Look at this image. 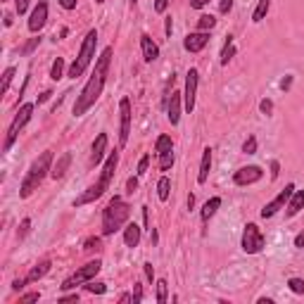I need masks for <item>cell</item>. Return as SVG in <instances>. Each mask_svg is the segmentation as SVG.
Returning <instances> with one entry per match:
<instances>
[{
    "label": "cell",
    "mask_w": 304,
    "mask_h": 304,
    "mask_svg": "<svg viewBox=\"0 0 304 304\" xmlns=\"http://www.w3.org/2000/svg\"><path fill=\"white\" fill-rule=\"evenodd\" d=\"M86 290H88V292H95V295H103L107 288H105V283H93V281H88V283H86Z\"/></svg>",
    "instance_id": "cell-36"
},
{
    "label": "cell",
    "mask_w": 304,
    "mask_h": 304,
    "mask_svg": "<svg viewBox=\"0 0 304 304\" xmlns=\"http://www.w3.org/2000/svg\"><path fill=\"white\" fill-rule=\"evenodd\" d=\"M288 288H290L295 295H304V278H290V281H288Z\"/></svg>",
    "instance_id": "cell-32"
},
{
    "label": "cell",
    "mask_w": 304,
    "mask_h": 304,
    "mask_svg": "<svg viewBox=\"0 0 304 304\" xmlns=\"http://www.w3.org/2000/svg\"><path fill=\"white\" fill-rule=\"evenodd\" d=\"M157 159H159V169H162V171H169V169L173 166V150L157 155Z\"/></svg>",
    "instance_id": "cell-29"
},
{
    "label": "cell",
    "mask_w": 304,
    "mask_h": 304,
    "mask_svg": "<svg viewBox=\"0 0 304 304\" xmlns=\"http://www.w3.org/2000/svg\"><path fill=\"white\" fill-rule=\"evenodd\" d=\"M259 110H262L264 114L269 117L271 112H273V103H271V100H262V103H259Z\"/></svg>",
    "instance_id": "cell-42"
},
{
    "label": "cell",
    "mask_w": 304,
    "mask_h": 304,
    "mask_svg": "<svg viewBox=\"0 0 304 304\" xmlns=\"http://www.w3.org/2000/svg\"><path fill=\"white\" fill-rule=\"evenodd\" d=\"M60 3V7H64V10H76V0H57Z\"/></svg>",
    "instance_id": "cell-49"
},
{
    "label": "cell",
    "mask_w": 304,
    "mask_h": 304,
    "mask_svg": "<svg viewBox=\"0 0 304 304\" xmlns=\"http://www.w3.org/2000/svg\"><path fill=\"white\" fill-rule=\"evenodd\" d=\"M31 114H34V105L27 103L21 105L19 112H17V117L12 119V124H10V129H7V136H5V145H3V150L10 152V147L14 145V140H17V136H19V131L24 129V126L29 124V119H31Z\"/></svg>",
    "instance_id": "cell-6"
},
{
    "label": "cell",
    "mask_w": 304,
    "mask_h": 304,
    "mask_svg": "<svg viewBox=\"0 0 304 304\" xmlns=\"http://www.w3.org/2000/svg\"><path fill=\"white\" fill-rule=\"evenodd\" d=\"M12 76H14V67H7L5 74H3V88H0V93H7L10 83H12Z\"/></svg>",
    "instance_id": "cell-33"
},
{
    "label": "cell",
    "mask_w": 304,
    "mask_h": 304,
    "mask_svg": "<svg viewBox=\"0 0 304 304\" xmlns=\"http://www.w3.org/2000/svg\"><path fill=\"white\" fill-rule=\"evenodd\" d=\"M164 31H166V36H171V31H173V21H171V17H166V27H164Z\"/></svg>",
    "instance_id": "cell-55"
},
{
    "label": "cell",
    "mask_w": 304,
    "mask_h": 304,
    "mask_svg": "<svg viewBox=\"0 0 304 304\" xmlns=\"http://www.w3.org/2000/svg\"><path fill=\"white\" fill-rule=\"evenodd\" d=\"M207 5H209V0H190L193 10H202V7H207Z\"/></svg>",
    "instance_id": "cell-48"
},
{
    "label": "cell",
    "mask_w": 304,
    "mask_h": 304,
    "mask_svg": "<svg viewBox=\"0 0 304 304\" xmlns=\"http://www.w3.org/2000/svg\"><path fill=\"white\" fill-rule=\"evenodd\" d=\"M209 171H212V147L202 150V162H200V173H197V183H207Z\"/></svg>",
    "instance_id": "cell-18"
},
{
    "label": "cell",
    "mask_w": 304,
    "mask_h": 304,
    "mask_svg": "<svg viewBox=\"0 0 304 304\" xmlns=\"http://www.w3.org/2000/svg\"><path fill=\"white\" fill-rule=\"evenodd\" d=\"M140 299H143V290H140V285L136 283L133 285V304H138Z\"/></svg>",
    "instance_id": "cell-44"
},
{
    "label": "cell",
    "mask_w": 304,
    "mask_h": 304,
    "mask_svg": "<svg viewBox=\"0 0 304 304\" xmlns=\"http://www.w3.org/2000/svg\"><path fill=\"white\" fill-rule=\"evenodd\" d=\"M231 10H233V0H219V12L228 14Z\"/></svg>",
    "instance_id": "cell-41"
},
{
    "label": "cell",
    "mask_w": 304,
    "mask_h": 304,
    "mask_svg": "<svg viewBox=\"0 0 304 304\" xmlns=\"http://www.w3.org/2000/svg\"><path fill=\"white\" fill-rule=\"evenodd\" d=\"M5 27H12V14H5Z\"/></svg>",
    "instance_id": "cell-59"
},
{
    "label": "cell",
    "mask_w": 304,
    "mask_h": 304,
    "mask_svg": "<svg viewBox=\"0 0 304 304\" xmlns=\"http://www.w3.org/2000/svg\"><path fill=\"white\" fill-rule=\"evenodd\" d=\"M107 152V133H100L93 143V150H90V164H100Z\"/></svg>",
    "instance_id": "cell-16"
},
{
    "label": "cell",
    "mask_w": 304,
    "mask_h": 304,
    "mask_svg": "<svg viewBox=\"0 0 304 304\" xmlns=\"http://www.w3.org/2000/svg\"><path fill=\"white\" fill-rule=\"evenodd\" d=\"M50 169H53V152L45 150L38 159H34V164L29 166L27 176H24V181H21L19 197H31L34 190H38V186L43 183V179L48 176Z\"/></svg>",
    "instance_id": "cell-3"
},
{
    "label": "cell",
    "mask_w": 304,
    "mask_h": 304,
    "mask_svg": "<svg viewBox=\"0 0 304 304\" xmlns=\"http://www.w3.org/2000/svg\"><path fill=\"white\" fill-rule=\"evenodd\" d=\"M117 164H119V152H110V155H107V159H105L103 173H100L97 183H93L90 188H86V190H83V193L76 197L74 207H83V205H90V202L100 200V197L105 195V190L110 188L112 176H114V171H117Z\"/></svg>",
    "instance_id": "cell-2"
},
{
    "label": "cell",
    "mask_w": 304,
    "mask_h": 304,
    "mask_svg": "<svg viewBox=\"0 0 304 304\" xmlns=\"http://www.w3.org/2000/svg\"><path fill=\"white\" fill-rule=\"evenodd\" d=\"M41 299V292H27L19 297V304H27V302H38Z\"/></svg>",
    "instance_id": "cell-38"
},
{
    "label": "cell",
    "mask_w": 304,
    "mask_h": 304,
    "mask_svg": "<svg viewBox=\"0 0 304 304\" xmlns=\"http://www.w3.org/2000/svg\"><path fill=\"white\" fill-rule=\"evenodd\" d=\"M242 152H245V155H255L257 152V138L255 136H247V140L242 143Z\"/></svg>",
    "instance_id": "cell-34"
},
{
    "label": "cell",
    "mask_w": 304,
    "mask_h": 304,
    "mask_svg": "<svg viewBox=\"0 0 304 304\" xmlns=\"http://www.w3.org/2000/svg\"><path fill=\"white\" fill-rule=\"evenodd\" d=\"M269 7H271V0H259V3H257L255 14H252V21H257V24H259V21H262L264 17H266Z\"/></svg>",
    "instance_id": "cell-26"
},
{
    "label": "cell",
    "mask_w": 304,
    "mask_h": 304,
    "mask_svg": "<svg viewBox=\"0 0 304 304\" xmlns=\"http://www.w3.org/2000/svg\"><path fill=\"white\" fill-rule=\"evenodd\" d=\"M24 285H27V278H17V281L12 283V290H21Z\"/></svg>",
    "instance_id": "cell-51"
},
{
    "label": "cell",
    "mask_w": 304,
    "mask_h": 304,
    "mask_svg": "<svg viewBox=\"0 0 304 304\" xmlns=\"http://www.w3.org/2000/svg\"><path fill=\"white\" fill-rule=\"evenodd\" d=\"M181 95L183 93H171V100H166V117H169L171 126L181 121Z\"/></svg>",
    "instance_id": "cell-15"
},
{
    "label": "cell",
    "mask_w": 304,
    "mask_h": 304,
    "mask_svg": "<svg viewBox=\"0 0 304 304\" xmlns=\"http://www.w3.org/2000/svg\"><path fill=\"white\" fill-rule=\"evenodd\" d=\"M173 150V143L169 136H159L157 140H155V155H162V152H169Z\"/></svg>",
    "instance_id": "cell-27"
},
{
    "label": "cell",
    "mask_w": 304,
    "mask_h": 304,
    "mask_svg": "<svg viewBox=\"0 0 304 304\" xmlns=\"http://www.w3.org/2000/svg\"><path fill=\"white\" fill-rule=\"evenodd\" d=\"M50 271V259H41V262L36 264L34 269L29 271V276H27V283H36V281H41L45 273Z\"/></svg>",
    "instance_id": "cell-22"
},
{
    "label": "cell",
    "mask_w": 304,
    "mask_h": 304,
    "mask_svg": "<svg viewBox=\"0 0 304 304\" xmlns=\"http://www.w3.org/2000/svg\"><path fill=\"white\" fill-rule=\"evenodd\" d=\"M195 207V197L193 195H188V209H193Z\"/></svg>",
    "instance_id": "cell-58"
},
{
    "label": "cell",
    "mask_w": 304,
    "mask_h": 304,
    "mask_svg": "<svg viewBox=\"0 0 304 304\" xmlns=\"http://www.w3.org/2000/svg\"><path fill=\"white\" fill-rule=\"evenodd\" d=\"M100 269H103V262L100 259H95V262H88L86 266H81V269H76L74 273H71L67 281H64L60 288L62 290H74L76 285H81V283H88V281H93V278L100 273Z\"/></svg>",
    "instance_id": "cell-7"
},
{
    "label": "cell",
    "mask_w": 304,
    "mask_h": 304,
    "mask_svg": "<svg viewBox=\"0 0 304 304\" xmlns=\"http://www.w3.org/2000/svg\"><path fill=\"white\" fill-rule=\"evenodd\" d=\"M119 302H133V295H121V297H119Z\"/></svg>",
    "instance_id": "cell-57"
},
{
    "label": "cell",
    "mask_w": 304,
    "mask_h": 304,
    "mask_svg": "<svg viewBox=\"0 0 304 304\" xmlns=\"http://www.w3.org/2000/svg\"><path fill=\"white\" fill-rule=\"evenodd\" d=\"M209 43V34L207 31H195V34H188L186 41H183V48L188 50V53H200V50H205V45Z\"/></svg>",
    "instance_id": "cell-14"
},
{
    "label": "cell",
    "mask_w": 304,
    "mask_h": 304,
    "mask_svg": "<svg viewBox=\"0 0 304 304\" xmlns=\"http://www.w3.org/2000/svg\"><path fill=\"white\" fill-rule=\"evenodd\" d=\"M14 7H17V14H24L29 10V0H14Z\"/></svg>",
    "instance_id": "cell-43"
},
{
    "label": "cell",
    "mask_w": 304,
    "mask_h": 304,
    "mask_svg": "<svg viewBox=\"0 0 304 304\" xmlns=\"http://www.w3.org/2000/svg\"><path fill=\"white\" fill-rule=\"evenodd\" d=\"M140 231H143V228H140L138 223H126V228H124V242H126V247H138Z\"/></svg>",
    "instance_id": "cell-20"
},
{
    "label": "cell",
    "mask_w": 304,
    "mask_h": 304,
    "mask_svg": "<svg viewBox=\"0 0 304 304\" xmlns=\"http://www.w3.org/2000/svg\"><path fill=\"white\" fill-rule=\"evenodd\" d=\"M302 209H304V190H295L292 197L288 200V212H285V216H297Z\"/></svg>",
    "instance_id": "cell-21"
},
{
    "label": "cell",
    "mask_w": 304,
    "mask_h": 304,
    "mask_svg": "<svg viewBox=\"0 0 304 304\" xmlns=\"http://www.w3.org/2000/svg\"><path fill=\"white\" fill-rule=\"evenodd\" d=\"M233 55H235V45H233V36H228V41H226V45H223V50H221V64L226 67L231 60H233Z\"/></svg>",
    "instance_id": "cell-25"
},
{
    "label": "cell",
    "mask_w": 304,
    "mask_h": 304,
    "mask_svg": "<svg viewBox=\"0 0 304 304\" xmlns=\"http://www.w3.org/2000/svg\"><path fill=\"white\" fill-rule=\"evenodd\" d=\"M50 95H53V93H50V90H45L43 95H38V103H45V100H50Z\"/></svg>",
    "instance_id": "cell-56"
},
{
    "label": "cell",
    "mask_w": 304,
    "mask_h": 304,
    "mask_svg": "<svg viewBox=\"0 0 304 304\" xmlns=\"http://www.w3.org/2000/svg\"><path fill=\"white\" fill-rule=\"evenodd\" d=\"M119 114H121V129H119V145L124 147L129 143V133H131V100L121 97L119 103Z\"/></svg>",
    "instance_id": "cell-12"
},
{
    "label": "cell",
    "mask_w": 304,
    "mask_h": 304,
    "mask_svg": "<svg viewBox=\"0 0 304 304\" xmlns=\"http://www.w3.org/2000/svg\"><path fill=\"white\" fill-rule=\"evenodd\" d=\"M136 190H138V176H131V179L126 181V193L133 195Z\"/></svg>",
    "instance_id": "cell-39"
},
{
    "label": "cell",
    "mask_w": 304,
    "mask_h": 304,
    "mask_svg": "<svg viewBox=\"0 0 304 304\" xmlns=\"http://www.w3.org/2000/svg\"><path fill=\"white\" fill-rule=\"evenodd\" d=\"M83 249L86 252H97L100 249V238H88V240L83 242Z\"/></svg>",
    "instance_id": "cell-35"
},
{
    "label": "cell",
    "mask_w": 304,
    "mask_h": 304,
    "mask_svg": "<svg viewBox=\"0 0 304 304\" xmlns=\"http://www.w3.org/2000/svg\"><path fill=\"white\" fill-rule=\"evenodd\" d=\"M38 43H41V36H38V38H31V41H29L27 45L21 48V55H29V53H34V50H36V45H38Z\"/></svg>",
    "instance_id": "cell-37"
},
{
    "label": "cell",
    "mask_w": 304,
    "mask_h": 304,
    "mask_svg": "<svg viewBox=\"0 0 304 304\" xmlns=\"http://www.w3.org/2000/svg\"><path fill=\"white\" fill-rule=\"evenodd\" d=\"M95 45H97V31L95 29H90L88 34H86V38H83L81 43V50H79V55H76L74 64L69 67V79H79V76L83 74V71L90 67V62H93V57H95Z\"/></svg>",
    "instance_id": "cell-5"
},
{
    "label": "cell",
    "mask_w": 304,
    "mask_h": 304,
    "mask_svg": "<svg viewBox=\"0 0 304 304\" xmlns=\"http://www.w3.org/2000/svg\"><path fill=\"white\" fill-rule=\"evenodd\" d=\"M29 228H31V219H24V221H21V228H19V238H24V235L29 233Z\"/></svg>",
    "instance_id": "cell-45"
},
{
    "label": "cell",
    "mask_w": 304,
    "mask_h": 304,
    "mask_svg": "<svg viewBox=\"0 0 304 304\" xmlns=\"http://www.w3.org/2000/svg\"><path fill=\"white\" fill-rule=\"evenodd\" d=\"M264 245H266V238H264V233L259 231V226H257V223H247L245 231H242L240 247L245 249L247 255H257V252L264 249Z\"/></svg>",
    "instance_id": "cell-8"
},
{
    "label": "cell",
    "mask_w": 304,
    "mask_h": 304,
    "mask_svg": "<svg viewBox=\"0 0 304 304\" xmlns=\"http://www.w3.org/2000/svg\"><path fill=\"white\" fill-rule=\"evenodd\" d=\"M147 164H150V155H145V157H140V162H138V176H143V173L147 171Z\"/></svg>",
    "instance_id": "cell-40"
},
{
    "label": "cell",
    "mask_w": 304,
    "mask_h": 304,
    "mask_svg": "<svg viewBox=\"0 0 304 304\" xmlns=\"http://www.w3.org/2000/svg\"><path fill=\"white\" fill-rule=\"evenodd\" d=\"M221 207V197H212V200H207L205 202V207H202V212H200V216H202V221L207 223L212 216L216 214V209Z\"/></svg>",
    "instance_id": "cell-23"
},
{
    "label": "cell",
    "mask_w": 304,
    "mask_h": 304,
    "mask_svg": "<svg viewBox=\"0 0 304 304\" xmlns=\"http://www.w3.org/2000/svg\"><path fill=\"white\" fill-rule=\"evenodd\" d=\"M95 3H97V5H100V3H105V0H95Z\"/></svg>",
    "instance_id": "cell-61"
},
{
    "label": "cell",
    "mask_w": 304,
    "mask_h": 304,
    "mask_svg": "<svg viewBox=\"0 0 304 304\" xmlns=\"http://www.w3.org/2000/svg\"><path fill=\"white\" fill-rule=\"evenodd\" d=\"M166 5H169V0H155V10H157L159 14L166 10Z\"/></svg>",
    "instance_id": "cell-50"
},
{
    "label": "cell",
    "mask_w": 304,
    "mask_h": 304,
    "mask_svg": "<svg viewBox=\"0 0 304 304\" xmlns=\"http://www.w3.org/2000/svg\"><path fill=\"white\" fill-rule=\"evenodd\" d=\"M259 304H273V299H269V297H262V299H259Z\"/></svg>",
    "instance_id": "cell-60"
},
{
    "label": "cell",
    "mask_w": 304,
    "mask_h": 304,
    "mask_svg": "<svg viewBox=\"0 0 304 304\" xmlns=\"http://www.w3.org/2000/svg\"><path fill=\"white\" fill-rule=\"evenodd\" d=\"M262 179H264V171H262V166H257V164L240 166L233 173L235 186H252V183H257V181H262Z\"/></svg>",
    "instance_id": "cell-11"
},
{
    "label": "cell",
    "mask_w": 304,
    "mask_h": 304,
    "mask_svg": "<svg viewBox=\"0 0 304 304\" xmlns=\"http://www.w3.org/2000/svg\"><path fill=\"white\" fill-rule=\"evenodd\" d=\"M110 62H112V48H105L103 55L97 57V62H95V71L90 74L88 83H86L83 90L76 95L74 117H83V114L97 103V97L103 95V88H105V83H107V71H110Z\"/></svg>",
    "instance_id": "cell-1"
},
{
    "label": "cell",
    "mask_w": 304,
    "mask_h": 304,
    "mask_svg": "<svg viewBox=\"0 0 304 304\" xmlns=\"http://www.w3.org/2000/svg\"><path fill=\"white\" fill-rule=\"evenodd\" d=\"M166 292H169V283L162 278L157 281V304H166Z\"/></svg>",
    "instance_id": "cell-31"
},
{
    "label": "cell",
    "mask_w": 304,
    "mask_h": 304,
    "mask_svg": "<svg viewBox=\"0 0 304 304\" xmlns=\"http://www.w3.org/2000/svg\"><path fill=\"white\" fill-rule=\"evenodd\" d=\"M129 216H131V207H129V202H126L124 197L114 195V197L110 200V205L103 209V235L117 233L121 226H126Z\"/></svg>",
    "instance_id": "cell-4"
},
{
    "label": "cell",
    "mask_w": 304,
    "mask_h": 304,
    "mask_svg": "<svg viewBox=\"0 0 304 304\" xmlns=\"http://www.w3.org/2000/svg\"><path fill=\"white\" fill-rule=\"evenodd\" d=\"M69 164H71V155H69V152L60 155V157H57V162L53 164V169H50V176H53L55 181L62 179L64 173H67V169H69Z\"/></svg>",
    "instance_id": "cell-19"
},
{
    "label": "cell",
    "mask_w": 304,
    "mask_h": 304,
    "mask_svg": "<svg viewBox=\"0 0 304 304\" xmlns=\"http://www.w3.org/2000/svg\"><path fill=\"white\" fill-rule=\"evenodd\" d=\"M214 27H216V19L212 14H202L200 19H197V29L200 31H209V29H214Z\"/></svg>",
    "instance_id": "cell-30"
},
{
    "label": "cell",
    "mask_w": 304,
    "mask_h": 304,
    "mask_svg": "<svg viewBox=\"0 0 304 304\" xmlns=\"http://www.w3.org/2000/svg\"><path fill=\"white\" fill-rule=\"evenodd\" d=\"M62 76H64V60L57 57L55 62H53V67H50V79H53V81H60Z\"/></svg>",
    "instance_id": "cell-28"
},
{
    "label": "cell",
    "mask_w": 304,
    "mask_h": 304,
    "mask_svg": "<svg viewBox=\"0 0 304 304\" xmlns=\"http://www.w3.org/2000/svg\"><path fill=\"white\" fill-rule=\"evenodd\" d=\"M60 302H79V295H64V297H60Z\"/></svg>",
    "instance_id": "cell-54"
},
{
    "label": "cell",
    "mask_w": 304,
    "mask_h": 304,
    "mask_svg": "<svg viewBox=\"0 0 304 304\" xmlns=\"http://www.w3.org/2000/svg\"><path fill=\"white\" fill-rule=\"evenodd\" d=\"M143 269H145V276H147V281H155V269H152V264L147 262V264H143Z\"/></svg>",
    "instance_id": "cell-46"
},
{
    "label": "cell",
    "mask_w": 304,
    "mask_h": 304,
    "mask_svg": "<svg viewBox=\"0 0 304 304\" xmlns=\"http://www.w3.org/2000/svg\"><path fill=\"white\" fill-rule=\"evenodd\" d=\"M292 193H295V186H292V183H288V186H285V190H281V193H278L273 200L266 202V207L262 209V219H271V216H276L278 212H281V209L288 205V200L292 197Z\"/></svg>",
    "instance_id": "cell-9"
},
{
    "label": "cell",
    "mask_w": 304,
    "mask_h": 304,
    "mask_svg": "<svg viewBox=\"0 0 304 304\" xmlns=\"http://www.w3.org/2000/svg\"><path fill=\"white\" fill-rule=\"evenodd\" d=\"M278 173H281V164H278L276 159H273V162H271V179L276 181V179H278Z\"/></svg>",
    "instance_id": "cell-47"
},
{
    "label": "cell",
    "mask_w": 304,
    "mask_h": 304,
    "mask_svg": "<svg viewBox=\"0 0 304 304\" xmlns=\"http://www.w3.org/2000/svg\"><path fill=\"white\" fill-rule=\"evenodd\" d=\"M290 86H292V76H285L283 81H281V88H283V90H290Z\"/></svg>",
    "instance_id": "cell-52"
},
{
    "label": "cell",
    "mask_w": 304,
    "mask_h": 304,
    "mask_svg": "<svg viewBox=\"0 0 304 304\" xmlns=\"http://www.w3.org/2000/svg\"><path fill=\"white\" fill-rule=\"evenodd\" d=\"M295 247H304V231L295 235Z\"/></svg>",
    "instance_id": "cell-53"
},
{
    "label": "cell",
    "mask_w": 304,
    "mask_h": 304,
    "mask_svg": "<svg viewBox=\"0 0 304 304\" xmlns=\"http://www.w3.org/2000/svg\"><path fill=\"white\" fill-rule=\"evenodd\" d=\"M140 48H143V57H145V62H155L159 57V48H157V43L152 41L147 34L140 36Z\"/></svg>",
    "instance_id": "cell-17"
},
{
    "label": "cell",
    "mask_w": 304,
    "mask_h": 304,
    "mask_svg": "<svg viewBox=\"0 0 304 304\" xmlns=\"http://www.w3.org/2000/svg\"><path fill=\"white\" fill-rule=\"evenodd\" d=\"M169 193H171V179H169V176H162L157 183V197L162 202H166L169 200Z\"/></svg>",
    "instance_id": "cell-24"
},
{
    "label": "cell",
    "mask_w": 304,
    "mask_h": 304,
    "mask_svg": "<svg viewBox=\"0 0 304 304\" xmlns=\"http://www.w3.org/2000/svg\"><path fill=\"white\" fill-rule=\"evenodd\" d=\"M197 81H200V74H197V69H188V74H186V90H183V107H186V112H193L195 110Z\"/></svg>",
    "instance_id": "cell-10"
},
{
    "label": "cell",
    "mask_w": 304,
    "mask_h": 304,
    "mask_svg": "<svg viewBox=\"0 0 304 304\" xmlns=\"http://www.w3.org/2000/svg\"><path fill=\"white\" fill-rule=\"evenodd\" d=\"M45 21H48V3H45V0H38V5L34 7V12L29 17V31H31V34H38V31L45 27Z\"/></svg>",
    "instance_id": "cell-13"
}]
</instances>
